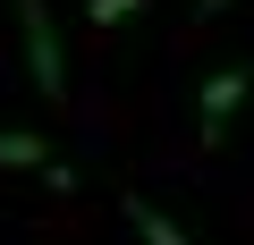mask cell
Returning <instances> with one entry per match:
<instances>
[{
  "label": "cell",
  "mask_w": 254,
  "mask_h": 245,
  "mask_svg": "<svg viewBox=\"0 0 254 245\" xmlns=\"http://www.w3.org/2000/svg\"><path fill=\"white\" fill-rule=\"evenodd\" d=\"M17 34H26L34 93H43V101H60V93H68V59H60V26H51V9H43V0H17Z\"/></svg>",
  "instance_id": "obj_1"
},
{
  "label": "cell",
  "mask_w": 254,
  "mask_h": 245,
  "mask_svg": "<svg viewBox=\"0 0 254 245\" xmlns=\"http://www.w3.org/2000/svg\"><path fill=\"white\" fill-rule=\"evenodd\" d=\"M246 93H254V68H246V59H237V68H220V76H203V127H212V136L246 110Z\"/></svg>",
  "instance_id": "obj_2"
},
{
  "label": "cell",
  "mask_w": 254,
  "mask_h": 245,
  "mask_svg": "<svg viewBox=\"0 0 254 245\" xmlns=\"http://www.w3.org/2000/svg\"><path fill=\"white\" fill-rule=\"evenodd\" d=\"M0 169H34V178L68 186V169L51 161V144H43V136H9V127H0Z\"/></svg>",
  "instance_id": "obj_3"
},
{
  "label": "cell",
  "mask_w": 254,
  "mask_h": 245,
  "mask_svg": "<svg viewBox=\"0 0 254 245\" xmlns=\"http://www.w3.org/2000/svg\"><path fill=\"white\" fill-rule=\"evenodd\" d=\"M127 228H136V237H144V245H195V237H187V228H178V220H170V211H153V203H144V195H127Z\"/></svg>",
  "instance_id": "obj_4"
},
{
  "label": "cell",
  "mask_w": 254,
  "mask_h": 245,
  "mask_svg": "<svg viewBox=\"0 0 254 245\" xmlns=\"http://www.w3.org/2000/svg\"><path fill=\"white\" fill-rule=\"evenodd\" d=\"M127 9H136V0H93V26H119Z\"/></svg>",
  "instance_id": "obj_5"
},
{
  "label": "cell",
  "mask_w": 254,
  "mask_h": 245,
  "mask_svg": "<svg viewBox=\"0 0 254 245\" xmlns=\"http://www.w3.org/2000/svg\"><path fill=\"white\" fill-rule=\"evenodd\" d=\"M220 9H229V0H195V17H220Z\"/></svg>",
  "instance_id": "obj_6"
}]
</instances>
